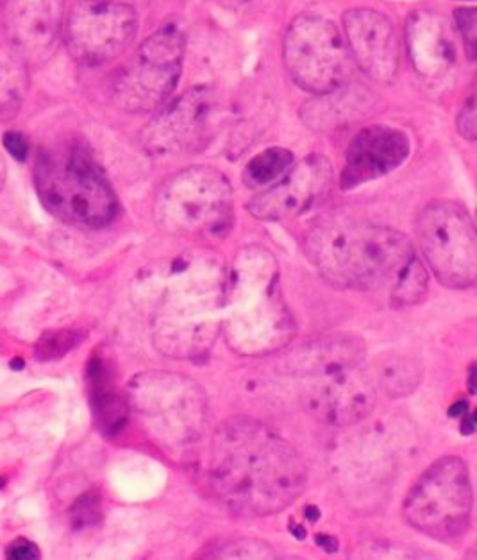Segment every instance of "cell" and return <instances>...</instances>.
<instances>
[{"instance_id":"cell-1","label":"cell","mask_w":477,"mask_h":560,"mask_svg":"<svg viewBox=\"0 0 477 560\" xmlns=\"http://www.w3.org/2000/svg\"><path fill=\"white\" fill-rule=\"evenodd\" d=\"M308 480L297 449L255 419L233 418L215 430L209 485L234 514L261 518L288 509Z\"/></svg>"},{"instance_id":"cell-2","label":"cell","mask_w":477,"mask_h":560,"mask_svg":"<svg viewBox=\"0 0 477 560\" xmlns=\"http://www.w3.org/2000/svg\"><path fill=\"white\" fill-rule=\"evenodd\" d=\"M306 255L330 285L350 291H386L397 306L421 303L427 270L401 231L366 220L333 219L315 226Z\"/></svg>"},{"instance_id":"cell-3","label":"cell","mask_w":477,"mask_h":560,"mask_svg":"<svg viewBox=\"0 0 477 560\" xmlns=\"http://www.w3.org/2000/svg\"><path fill=\"white\" fill-rule=\"evenodd\" d=\"M223 335L245 357L269 355L294 336V321L280 292V272L270 253L247 247L236 256L228 300Z\"/></svg>"},{"instance_id":"cell-4","label":"cell","mask_w":477,"mask_h":560,"mask_svg":"<svg viewBox=\"0 0 477 560\" xmlns=\"http://www.w3.org/2000/svg\"><path fill=\"white\" fill-rule=\"evenodd\" d=\"M35 183L43 206L66 225L102 228L118 212L117 195L87 149L76 142L41 148Z\"/></svg>"},{"instance_id":"cell-5","label":"cell","mask_w":477,"mask_h":560,"mask_svg":"<svg viewBox=\"0 0 477 560\" xmlns=\"http://www.w3.org/2000/svg\"><path fill=\"white\" fill-rule=\"evenodd\" d=\"M233 217V190L214 167H189L159 187L154 219L159 230L178 237H217Z\"/></svg>"},{"instance_id":"cell-6","label":"cell","mask_w":477,"mask_h":560,"mask_svg":"<svg viewBox=\"0 0 477 560\" xmlns=\"http://www.w3.org/2000/svg\"><path fill=\"white\" fill-rule=\"evenodd\" d=\"M473 504L467 463L460 457H443L416 480L404 499V516L422 534L454 540L470 526Z\"/></svg>"},{"instance_id":"cell-7","label":"cell","mask_w":477,"mask_h":560,"mask_svg":"<svg viewBox=\"0 0 477 560\" xmlns=\"http://www.w3.org/2000/svg\"><path fill=\"white\" fill-rule=\"evenodd\" d=\"M184 51L186 41L178 26L159 27L113 79L115 104L129 113L156 112L178 87Z\"/></svg>"},{"instance_id":"cell-8","label":"cell","mask_w":477,"mask_h":560,"mask_svg":"<svg viewBox=\"0 0 477 560\" xmlns=\"http://www.w3.org/2000/svg\"><path fill=\"white\" fill-rule=\"evenodd\" d=\"M421 253L437 280L449 289H468L477 278V237L473 215L456 201H435L415 225Z\"/></svg>"},{"instance_id":"cell-9","label":"cell","mask_w":477,"mask_h":560,"mask_svg":"<svg viewBox=\"0 0 477 560\" xmlns=\"http://www.w3.org/2000/svg\"><path fill=\"white\" fill-rule=\"evenodd\" d=\"M283 60L295 85L315 96L346 87L354 65L338 27L310 13L289 24Z\"/></svg>"},{"instance_id":"cell-10","label":"cell","mask_w":477,"mask_h":560,"mask_svg":"<svg viewBox=\"0 0 477 560\" xmlns=\"http://www.w3.org/2000/svg\"><path fill=\"white\" fill-rule=\"evenodd\" d=\"M132 407L165 444L192 443L206 423V394L190 378L143 372L131 382Z\"/></svg>"},{"instance_id":"cell-11","label":"cell","mask_w":477,"mask_h":560,"mask_svg":"<svg viewBox=\"0 0 477 560\" xmlns=\"http://www.w3.org/2000/svg\"><path fill=\"white\" fill-rule=\"evenodd\" d=\"M137 31V11L117 0H77L63 24L70 56L88 66L120 56Z\"/></svg>"},{"instance_id":"cell-12","label":"cell","mask_w":477,"mask_h":560,"mask_svg":"<svg viewBox=\"0 0 477 560\" xmlns=\"http://www.w3.org/2000/svg\"><path fill=\"white\" fill-rule=\"evenodd\" d=\"M217 104L211 88L195 87L184 92L142 129L143 148L159 158L201 151L214 137Z\"/></svg>"},{"instance_id":"cell-13","label":"cell","mask_w":477,"mask_h":560,"mask_svg":"<svg viewBox=\"0 0 477 560\" xmlns=\"http://www.w3.org/2000/svg\"><path fill=\"white\" fill-rule=\"evenodd\" d=\"M306 382L302 391L306 408L327 424L358 423L376 405V382L363 364L308 378Z\"/></svg>"},{"instance_id":"cell-14","label":"cell","mask_w":477,"mask_h":560,"mask_svg":"<svg viewBox=\"0 0 477 560\" xmlns=\"http://www.w3.org/2000/svg\"><path fill=\"white\" fill-rule=\"evenodd\" d=\"M333 187V168L324 156L311 154L292 165L288 173L269 189L258 192L249 204L250 214L261 220H286L306 214L322 203Z\"/></svg>"},{"instance_id":"cell-15","label":"cell","mask_w":477,"mask_h":560,"mask_svg":"<svg viewBox=\"0 0 477 560\" xmlns=\"http://www.w3.org/2000/svg\"><path fill=\"white\" fill-rule=\"evenodd\" d=\"M344 31L352 63L374 81L390 82L399 71V40L391 22L369 8L347 11Z\"/></svg>"},{"instance_id":"cell-16","label":"cell","mask_w":477,"mask_h":560,"mask_svg":"<svg viewBox=\"0 0 477 560\" xmlns=\"http://www.w3.org/2000/svg\"><path fill=\"white\" fill-rule=\"evenodd\" d=\"M2 10L11 49L27 63L46 62L63 31L65 0H4Z\"/></svg>"},{"instance_id":"cell-17","label":"cell","mask_w":477,"mask_h":560,"mask_svg":"<svg viewBox=\"0 0 477 560\" xmlns=\"http://www.w3.org/2000/svg\"><path fill=\"white\" fill-rule=\"evenodd\" d=\"M410 156V138L390 126H369L356 135L347 149L340 187L354 190L401 167Z\"/></svg>"},{"instance_id":"cell-18","label":"cell","mask_w":477,"mask_h":560,"mask_svg":"<svg viewBox=\"0 0 477 560\" xmlns=\"http://www.w3.org/2000/svg\"><path fill=\"white\" fill-rule=\"evenodd\" d=\"M408 54L418 76L435 79L454 63V46L442 18L429 11L410 16L407 26Z\"/></svg>"},{"instance_id":"cell-19","label":"cell","mask_w":477,"mask_h":560,"mask_svg":"<svg viewBox=\"0 0 477 560\" xmlns=\"http://www.w3.org/2000/svg\"><path fill=\"white\" fill-rule=\"evenodd\" d=\"M363 357L365 346L360 339L352 335H331L299 347L289 358V364L292 371L308 380L346 367L360 366Z\"/></svg>"},{"instance_id":"cell-20","label":"cell","mask_w":477,"mask_h":560,"mask_svg":"<svg viewBox=\"0 0 477 560\" xmlns=\"http://www.w3.org/2000/svg\"><path fill=\"white\" fill-rule=\"evenodd\" d=\"M29 88L27 62L11 49L0 47V123H8L21 112Z\"/></svg>"},{"instance_id":"cell-21","label":"cell","mask_w":477,"mask_h":560,"mask_svg":"<svg viewBox=\"0 0 477 560\" xmlns=\"http://www.w3.org/2000/svg\"><path fill=\"white\" fill-rule=\"evenodd\" d=\"M319 101L310 102L305 107V123L311 128H333L338 123H346L356 112L365 106V96L354 90H347L346 87L336 88L333 92L317 96Z\"/></svg>"},{"instance_id":"cell-22","label":"cell","mask_w":477,"mask_h":560,"mask_svg":"<svg viewBox=\"0 0 477 560\" xmlns=\"http://www.w3.org/2000/svg\"><path fill=\"white\" fill-rule=\"evenodd\" d=\"M374 382L386 396L404 397L422 383V366L416 358L390 353L376 360Z\"/></svg>"},{"instance_id":"cell-23","label":"cell","mask_w":477,"mask_h":560,"mask_svg":"<svg viewBox=\"0 0 477 560\" xmlns=\"http://www.w3.org/2000/svg\"><path fill=\"white\" fill-rule=\"evenodd\" d=\"M294 164V154L289 153L288 149H267L245 165L244 183L249 189L261 192L278 183Z\"/></svg>"},{"instance_id":"cell-24","label":"cell","mask_w":477,"mask_h":560,"mask_svg":"<svg viewBox=\"0 0 477 560\" xmlns=\"http://www.w3.org/2000/svg\"><path fill=\"white\" fill-rule=\"evenodd\" d=\"M106 377L99 378L93 385V412H95L96 424L106 435H115L123 432L128 423L129 403L120 394L113 393L106 389Z\"/></svg>"},{"instance_id":"cell-25","label":"cell","mask_w":477,"mask_h":560,"mask_svg":"<svg viewBox=\"0 0 477 560\" xmlns=\"http://www.w3.org/2000/svg\"><path fill=\"white\" fill-rule=\"evenodd\" d=\"M87 336L88 333L85 330L47 331L46 335H41L40 341L36 342V360L40 362L60 360L72 349H76Z\"/></svg>"},{"instance_id":"cell-26","label":"cell","mask_w":477,"mask_h":560,"mask_svg":"<svg viewBox=\"0 0 477 560\" xmlns=\"http://www.w3.org/2000/svg\"><path fill=\"white\" fill-rule=\"evenodd\" d=\"M209 557H274V550L267 543L259 540L236 539L225 543L217 550L206 553Z\"/></svg>"},{"instance_id":"cell-27","label":"cell","mask_w":477,"mask_h":560,"mask_svg":"<svg viewBox=\"0 0 477 560\" xmlns=\"http://www.w3.org/2000/svg\"><path fill=\"white\" fill-rule=\"evenodd\" d=\"M454 24L462 35L465 51L470 62L476 60L477 52V11L476 8H457L454 11Z\"/></svg>"},{"instance_id":"cell-28","label":"cell","mask_w":477,"mask_h":560,"mask_svg":"<svg viewBox=\"0 0 477 560\" xmlns=\"http://www.w3.org/2000/svg\"><path fill=\"white\" fill-rule=\"evenodd\" d=\"M72 523L76 529L90 526L101 520V501L95 495H85L77 499L70 510Z\"/></svg>"},{"instance_id":"cell-29","label":"cell","mask_w":477,"mask_h":560,"mask_svg":"<svg viewBox=\"0 0 477 560\" xmlns=\"http://www.w3.org/2000/svg\"><path fill=\"white\" fill-rule=\"evenodd\" d=\"M477 115H476V99H468L463 106L462 112L457 115V131L463 138L467 140H476L477 132Z\"/></svg>"},{"instance_id":"cell-30","label":"cell","mask_w":477,"mask_h":560,"mask_svg":"<svg viewBox=\"0 0 477 560\" xmlns=\"http://www.w3.org/2000/svg\"><path fill=\"white\" fill-rule=\"evenodd\" d=\"M4 148L8 149V153L16 160V162H26L27 154H29V142L22 132L10 131L5 132L2 138Z\"/></svg>"},{"instance_id":"cell-31","label":"cell","mask_w":477,"mask_h":560,"mask_svg":"<svg viewBox=\"0 0 477 560\" xmlns=\"http://www.w3.org/2000/svg\"><path fill=\"white\" fill-rule=\"evenodd\" d=\"M40 548L27 539H16L5 548V557L15 560L40 559Z\"/></svg>"},{"instance_id":"cell-32","label":"cell","mask_w":477,"mask_h":560,"mask_svg":"<svg viewBox=\"0 0 477 560\" xmlns=\"http://www.w3.org/2000/svg\"><path fill=\"white\" fill-rule=\"evenodd\" d=\"M317 543L327 551L336 550V540L333 539V537H327V535H319V537H317Z\"/></svg>"},{"instance_id":"cell-33","label":"cell","mask_w":477,"mask_h":560,"mask_svg":"<svg viewBox=\"0 0 477 560\" xmlns=\"http://www.w3.org/2000/svg\"><path fill=\"white\" fill-rule=\"evenodd\" d=\"M467 402H460L454 405V407L449 410V413H451L452 418H460V416H463L465 418V412H467Z\"/></svg>"},{"instance_id":"cell-34","label":"cell","mask_w":477,"mask_h":560,"mask_svg":"<svg viewBox=\"0 0 477 560\" xmlns=\"http://www.w3.org/2000/svg\"><path fill=\"white\" fill-rule=\"evenodd\" d=\"M5 179V164L4 158H2V154H0V189H2V184H4Z\"/></svg>"},{"instance_id":"cell-35","label":"cell","mask_w":477,"mask_h":560,"mask_svg":"<svg viewBox=\"0 0 477 560\" xmlns=\"http://www.w3.org/2000/svg\"><path fill=\"white\" fill-rule=\"evenodd\" d=\"M306 514H308V518H310L311 521H315L319 520L320 512L315 507H308V509H306Z\"/></svg>"},{"instance_id":"cell-36","label":"cell","mask_w":477,"mask_h":560,"mask_svg":"<svg viewBox=\"0 0 477 560\" xmlns=\"http://www.w3.org/2000/svg\"><path fill=\"white\" fill-rule=\"evenodd\" d=\"M11 369H15V371H22L24 369V360L22 358H15V360H11Z\"/></svg>"},{"instance_id":"cell-37","label":"cell","mask_w":477,"mask_h":560,"mask_svg":"<svg viewBox=\"0 0 477 560\" xmlns=\"http://www.w3.org/2000/svg\"><path fill=\"white\" fill-rule=\"evenodd\" d=\"M223 2L229 5H247L250 4L253 0H223Z\"/></svg>"},{"instance_id":"cell-38","label":"cell","mask_w":477,"mask_h":560,"mask_svg":"<svg viewBox=\"0 0 477 560\" xmlns=\"http://www.w3.org/2000/svg\"><path fill=\"white\" fill-rule=\"evenodd\" d=\"M474 380H476V367H473V371H470V393H476V387H474L476 382Z\"/></svg>"},{"instance_id":"cell-39","label":"cell","mask_w":477,"mask_h":560,"mask_svg":"<svg viewBox=\"0 0 477 560\" xmlns=\"http://www.w3.org/2000/svg\"><path fill=\"white\" fill-rule=\"evenodd\" d=\"M292 532H294V534L297 535V537H299V539H302V537H306V532H302V529H300V526H295V529L292 530Z\"/></svg>"},{"instance_id":"cell-40","label":"cell","mask_w":477,"mask_h":560,"mask_svg":"<svg viewBox=\"0 0 477 560\" xmlns=\"http://www.w3.org/2000/svg\"><path fill=\"white\" fill-rule=\"evenodd\" d=\"M0 485H2V482H0Z\"/></svg>"}]
</instances>
